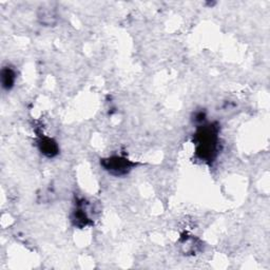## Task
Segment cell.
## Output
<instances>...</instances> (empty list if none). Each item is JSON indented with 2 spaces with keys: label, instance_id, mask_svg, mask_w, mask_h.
<instances>
[{
  "label": "cell",
  "instance_id": "5",
  "mask_svg": "<svg viewBox=\"0 0 270 270\" xmlns=\"http://www.w3.org/2000/svg\"><path fill=\"white\" fill-rule=\"evenodd\" d=\"M183 247H184V249H185V252H189V253H194L197 249V243L195 242L194 239H188L186 240L184 243H183Z\"/></svg>",
  "mask_w": 270,
  "mask_h": 270
},
{
  "label": "cell",
  "instance_id": "1",
  "mask_svg": "<svg viewBox=\"0 0 270 270\" xmlns=\"http://www.w3.org/2000/svg\"><path fill=\"white\" fill-rule=\"evenodd\" d=\"M195 153L197 159L204 162H210L218 152L219 147V129L212 123L200 126L195 135Z\"/></svg>",
  "mask_w": 270,
  "mask_h": 270
},
{
  "label": "cell",
  "instance_id": "4",
  "mask_svg": "<svg viewBox=\"0 0 270 270\" xmlns=\"http://www.w3.org/2000/svg\"><path fill=\"white\" fill-rule=\"evenodd\" d=\"M15 80H16V74L15 71L13 69H11V68L7 66L4 68L2 70V84L3 87L7 90H10L12 88L15 84Z\"/></svg>",
  "mask_w": 270,
  "mask_h": 270
},
{
  "label": "cell",
  "instance_id": "3",
  "mask_svg": "<svg viewBox=\"0 0 270 270\" xmlns=\"http://www.w3.org/2000/svg\"><path fill=\"white\" fill-rule=\"evenodd\" d=\"M38 147L41 153L48 157H53L58 154V146L54 140L41 137L38 141Z\"/></svg>",
  "mask_w": 270,
  "mask_h": 270
},
{
  "label": "cell",
  "instance_id": "2",
  "mask_svg": "<svg viewBox=\"0 0 270 270\" xmlns=\"http://www.w3.org/2000/svg\"><path fill=\"white\" fill-rule=\"evenodd\" d=\"M101 165L106 169L108 172L113 175H123L128 173L133 166L134 163L127 160L126 157L121 156H111L108 159L101 161Z\"/></svg>",
  "mask_w": 270,
  "mask_h": 270
}]
</instances>
